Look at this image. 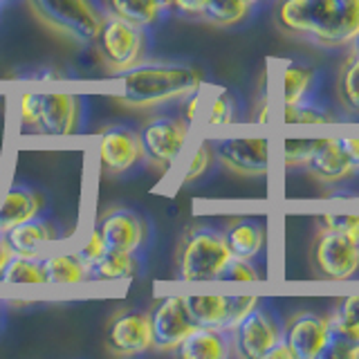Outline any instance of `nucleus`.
I'll use <instances>...</instances> for the list:
<instances>
[{
  "label": "nucleus",
  "instance_id": "f257e3e1",
  "mask_svg": "<svg viewBox=\"0 0 359 359\" xmlns=\"http://www.w3.org/2000/svg\"><path fill=\"white\" fill-rule=\"evenodd\" d=\"M205 74L198 67L173 61H142L121 74V90L115 101L130 110H157L200 93Z\"/></svg>",
  "mask_w": 359,
  "mask_h": 359
},
{
  "label": "nucleus",
  "instance_id": "f03ea898",
  "mask_svg": "<svg viewBox=\"0 0 359 359\" xmlns=\"http://www.w3.org/2000/svg\"><path fill=\"white\" fill-rule=\"evenodd\" d=\"M229 245L224 241L222 227L216 224H194L180 238L175 252L177 276L187 283L196 280H218L222 269L231 261Z\"/></svg>",
  "mask_w": 359,
  "mask_h": 359
},
{
  "label": "nucleus",
  "instance_id": "7ed1b4c3",
  "mask_svg": "<svg viewBox=\"0 0 359 359\" xmlns=\"http://www.w3.org/2000/svg\"><path fill=\"white\" fill-rule=\"evenodd\" d=\"M41 25L74 45H95L106 11L97 0H25Z\"/></svg>",
  "mask_w": 359,
  "mask_h": 359
},
{
  "label": "nucleus",
  "instance_id": "20e7f679",
  "mask_svg": "<svg viewBox=\"0 0 359 359\" xmlns=\"http://www.w3.org/2000/svg\"><path fill=\"white\" fill-rule=\"evenodd\" d=\"M18 119L22 130L65 137L81 130L83 101L72 93H22Z\"/></svg>",
  "mask_w": 359,
  "mask_h": 359
},
{
  "label": "nucleus",
  "instance_id": "39448f33",
  "mask_svg": "<svg viewBox=\"0 0 359 359\" xmlns=\"http://www.w3.org/2000/svg\"><path fill=\"white\" fill-rule=\"evenodd\" d=\"M97 50L106 72L121 76L149 59V34L115 14H106L97 36Z\"/></svg>",
  "mask_w": 359,
  "mask_h": 359
},
{
  "label": "nucleus",
  "instance_id": "423d86ee",
  "mask_svg": "<svg viewBox=\"0 0 359 359\" xmlns=\"http://www.w3.org/2000/svg\"><path fill=\"white\" fill-rule=\"evenodd\" d=\"M191 126L194 123L187 121L182 115H173V112H155V115L146 117L137 128L144 162H149L160 173L171 171L187 149Z\"/></svg>",
  "mask_w": 359,
  "mask_h": 359
},
{
  "label": "nucleus",
  "instance_id": "0eeeda50",
  "mask_svg": "<svg viewBox=\"0 0 359 359\" xmlns=\"http://www.w3.org/2000/svg\"><path fill=\"white\" fill-rule=\"evenodd\" d=\"M310 43L325 50L351 48L359 34V0H310Z\"/></svg>",
  "mask_w": 359,
  "mask_h": 359
},
{
  "label": "nucleus",
  "instance_id": "6e6552de",
  "mask_svg": "<svg viewBox=\"0 0 359 359\" xmlns=\"http://www.w3.org/2000/svg\"><path fill=\"white\" fill-rule=\"evenodd\" d=\"M283 321L285 319H280V314L261 299V303L247 312L229 332L231 355L243 359H265L276 344L283 341Z\"/></svg>",
  "mask_w": 359,
  "mask_h": 359
},
{
  "label": "nucleus",
  "instance_id": "1a4fd4ad",
  "mask_svg": "<svg viewBox=\"0 0 359 359\" xmlns=\"http://www.w3.org/2000/svg\"><path fill=\"white\" fill-rule=\"evenodd\" d=\"M310 265L323 280H348L359 274V238L319 229L310 247Z\"/></svg>",
  "mask_w": 359,
  "mask_h": 359
},
{
  "label": "nucleus",
  "instance_id": "9d476101",
  "mask_svg": "<svg viewBox=\"0 0 359 359\" xmlns=\"http://www.w3.org/2000/svg\"><path fill=\"white\" fill-rule=\"evenodd\" d=\"M283 341L292 359H323L330 355L334 330L328 314L299 310L283 321Z\"/></svg>",
  "mask_w": 359,
  "mask_h": 359
},
{
  "label": "nucleus",
  "instance_id": "9b49d317",
  "mask_svg": "<svg viewBox=\"0 0 359 359\" xmlns=\"http://www.w3.org/2000/svg\"><path fill=\"white\" fill-rule=\"evenodd\" d=\"M216 162L243 177H265L272 168V142L263 135L220 137L213 142Z\"/></svg>",
  "mask_w": 359,
  "mask_h": 359
},
{
  "label": "nucleus",
  "instance_id": "f8f14e48",
  "mask_svg": "<svg viewBox=\"0 0 359 359\" xmlns=\"http://www.w3.org/2000/svg\"><path fill=\"white\" fill-rule=\"evenodd\" d=\"M104 346L115 357H140L153 351L151 312L137 308L117 310L106 325Z\"/></svg>",
  "mask_w": 359,
  "mask_h": 359
},
{
  "label": "nucleus",
  "instance_id": "ddd939ff",
  "mask_svg": "<svg viewBox=\"0 0 359 359\" xmlns=\"http://www.w3.org/2000/svg\"><path fill=\"white\" fill-rule=\"evenodd\" d=\"M97 162L108 175H123L144 162L142 140L137 128L126 123H110L99 130L97 137Z\"/></svg>",
  "mask_w": 359,
  "mask_h": 359
},
{
  "label": "nucleus",
  "instance_id": "4468645a",
  "mask_svg": "<svg viewBox=\"0 0 359 359\" xmlns=\"http://www.w3.org/2000/svg\"><path fill=\"white\" fill-rule=\"evenodd\" d=\"M196 325L231 332L247 312H252L261 297H224V294H191L184 297Z\"/></svg>",
  "mask_w": 359,
  "mask_h": 359
},
{
  "label": "nucleus",
  "instance_id": "2eb2a0df",
  "mask_svg": "<svg viewBox=\"0 0 359 359\" xmlns=\"http://www.w3.org/2000/svg\"><path fill=\"white\" fill-rule=\"evenodd\" d=\"M153 351L162 355H175L177 346L196 328V321L187 308L184 297H164L151 310Z\"/></svg>",
  "mask_w": 359,
  "mask_h": 359
},
{
  "label": "nucleus",
  "instance_id": "dca6fc26",
  "mask_svg": "<svg viewBox=\"0 0 359 359\" xmlns=\"http://www.w3.org/2000/svg\"><path fill=\"white\" fill-rule=\"evenodd\" d=\"M97 227L101 236H104L106 250L115 252L142 254L151 238L149 222L144 220L142 213L128 207H112L104 211L97 220Z\"/></svg>",
  "mask_w": 359,
  "mask_h": 359
},
{
  "label": "nucleus",
  "instance_id": "f3484780",
  "mask_svg": "<svg viewBox=\"0 0 359 359\" xmlns=\"http://www.w3.org/2000/svg\"><path fill=\"white\" fill-rule=\"evenodd\" d=\"M45 211V196L27 184L14 182L0 196V233L18 227L20 222L41 216Z\"/></svg>",
  "mask_w": 359,
  "mask_h": 359
},
{
  "label": "nucleus",
  "instance_id": "a211bd4d",
  "mask_svg": "<svg viewBox=\"0 0 359 359\" xmlns=\"http://www.w3.org/2000/svg\"><path fill=\"white\" fill-rule=\"evenodd\" d=\"M222 233L233 258L258 261L265 254L267 227L263 220H258L254 216H233L222 227Z\"/></svg>",
  "mask_w": 359,
  "mask_h": 359
},
{
  "label": "nucleus",
  "instance_id": "6ab92c4d",
  "mask_svg": "<svg viewBox=\"0 0 359 359\" xmlns=\"http://www.w3.org/2000/svg\"><path fill=\"white\" fill-rule=\"evenodd\" d=\"M5 236L14 254L41 258L45 256L48 247H52L59 241V229H56V224L45 216H36L27 222H20L18 227L9 229Z\"/></svg>",
  "mask_w": 359,
  "mask_h": 359
},
{
  "label": "nucleus",
  "instance_id": "aec40b11",
  "mask_svg": "<svg viewBox=\"0 0 359 359\" xmlns=\"http://www.w3.org/2000/svg\"><path fill=\"white\" fill-rule=\"evenodd\" d=\"M306 171L321 184H339L344 180L355 175L353 166L346 160V155L339 149V144H337L334 135H328L325 142L314 151L310 162L306 164Z\"/></svg>",
  "mask_w": 359,
  "mask_h": 359
},
{
  "label": "nucleus",
  "instance_id": "412c9836",
  "mask_svg": "<svg viewBox=\"0 0 359 359\" xmlns=\"http://www.w3.org/2000/svg\"><path fill=\"white\" fill-rule=\"evenodd\" d=\"M317 86H319V72L308 63L299 61H287L283 63L278 72V95H280V106H294L303 104L312 97H317Z\"/></svg>",
  "mask_w": 359,
  "mask_h": 359
},
{
  "label": "nucleus",
  "instance_id": "4be33fe9",
  "mask_svg": "<svg viewBox=\"0 0 359 359\" xmlns=\"http://www.w3.org/2000/svg\"><path fill=\"white\" fill-rule=\"evenodd\" d=\"M142 254L106 250L95 263L88 265V283H115L142 274Z\"/></svg>",
  "mask_w": 359,
  "mask_h": 359
},
{
  "label": "nucleus",
  "instance_id": "5701e85b",
  "mask_svg": "<svg viewBox=\"0 0 359 359\" xmlns=\"http://www.w3.org/2000/svg\"><path fill=\"white\" fill-rule=\"evenodd\" d=\"M45 285L76 287L88 283V265L76 252H52L41 256Z\"/></svg>",
  "mask_w": 359,
  "mask_h": 359
},
{
  "label": "nucleus",
  "instance_id": "b1692460",
  "mask_svg": "<svg viewBox=\"0 0 359 359\" xmlns=\"http://www.w3.org/2000/svg\"><path fill=\"white\" fill-rule=\"evenodd\" d=\"M175 355L182 359H227L231 357L229 332L196 325L187 334V339L177 346Z\"/></svg>",
  "mask_w": 359,
  "mask_h": 359
},
{
  "label": "nucleus",
  "instance_id": "393cba45",
  "mask_svg": "<svg viewBox=\"0 0 359 359\" xmlns=\"http://www.w3.org/2000/svg\"><path fill=\"white\" fill-rule=\"evenodd\" d=\"M106 14H115L133 25L151 29L166 14L162 0H104Z\"/></svg>",
  "mask_w": 359,
  "mask_h": 359
},
{
  "label": "nucleus",
  "instance_id": "a878e982",
  "mask_svg": "<svg viewBox=\"0 0 359 359\" xmlns=\"http://www.w3.org/2000/svg\"><path fill=\"white\" fill-rule=\"evenodd\" d=\"M274 20L278 29L287 36L310 39L312 32V9L310 0H276Z\"/></svg>",
  "mask_w": 359,
  "mask_h": 359
},
{
  "label": "nucleus",
  "instance_id": "bb28decb",
  "mask_svg": "<svg viewBox=\"0 0 359 359\" xmlns=\"http://www.w3.org/2000/svg\"><path fill=\"white\" fill-rule=\"evenodd\" d=\"M337 97L344 112L359 117V54L351 48L337 74Z\"/></svg>",
  "mask_w": 359,
  "mask_h": 359
},
{
  "label": "nucleus",
  "instance_id": "cd10ccee",
  "mask_svg": "<svg viewBox=\"0 0 359 359\" xmlns=\"http://www.w3.org/2000/svg\"><path fill=\"white\" fill-rule=\"evenodd\" d=\"M280 121L285 126H328V123L339 121V117L334 115L332 108L319 104L317 97H312L303 104L280 106Z\"/></svg>",
  "mask_w": 359,
  "mask_h": 359
},
{
  "label": "nucleus",
  "instance_id": "c85d7f7f",
  "mask_svg": "<svg viewBox=\"0 0 359 359\" xmlns=\"http://www.w3.org/2000/svg\"><path fill=\"white\" fill-rule=\"evenodd\" d=\"M319 229L325 231H341L348 236L359 238V198L344 200L339 205H332L330 209H323L317 213Z\"/></svg>",
  "mask_w": 359,
  "mask_h": 359
},
{
  "label": "nucleus",
  "instance_id": "c756f323",
  "mask_svg": "<svg viewBox=\"0 0 359 359\" xmlns=\"http://www.w3.org/2000/svg\"><path fill=\"white\" fill-rule=\"evenodd\" d=\"M252 11L254 7L245 0H207L200 18L216 27H233L250 18Z\"/></svg>",
  "mask_w": 359,
  "mask_h": 359
},
{
  "label": "nucleus",
  "instance_id": "7c9ffc66",
  "mask_svg": "<svg viewBox=\"0 0 359 359\" xmlns=\"http://www.w3.org/2000/svg\"><path fill=\"white\" fill-rule=\"evenodd\" d=\"M328 317L337 339L348 344L359 341V294L339 299Z\"/></svg>",
  "mask_w": 359,
  "mask_h": 359
},
{
  "label": "nucleus",
  "instance_id": "2f4dec72",
  "mask_svg": "<svg viewBox=\"0 0 359 359\" xmlns=\"http://www.w3.org/2000/svg\"><path fill=\"white\" fill-rule=\"evenodd\" d=\"M0 283H5V285H45L41 258L11 254V258L3 269V274H0Z\"/></svg>",
  "mask_w": 359,
  "mask_h": 359
},
{
  "label": "nucleus",
  "instance_id": "473e14b6",
  "mask_svg": "<svg viewBox=\"0 0 359 359\" xmlns=\"http://www.w3.org/2000/svg\"><path fill=\"white\" fill-rule=\"evenodd\" d=\"M328 137V135H325ZM325 137H285L280 144V160L285 168H306L314 151L325 142Z\"/></svg>",
  "mask_w": 359,
  "mask_h": 359
},
{
  "label": "nucleus",
  "instance_id": "72a5a7b5",
  "mask_svg": "<svg viewBox=\"0 0 359 359\" xmlns=\"http://www.w3.org/2000/svg\"><path fill=\"white\" fill-rule=\"evenodd\" d=\"M213 164H216V151H213V142L202 140L194 149V153L189 155V160L184 162L182 175H180V182H182V184L198 182V180H202L211 171Z\"/></svg>",
  "mask_w": 359,
  "mask_h": 359
},
{
  "label": "nucleus",
  "instance_id": "f704fd0d",
  "mask_svg": "<svg viewBox=\"0 0 359 359\" xmlns=\"http://www.w3.org/2000/svg\"><path fill=\"white\" fill-rule=\"evenodd\" d=\"M236 121H238V104L229 90H220L218 95L211 97L209 106L205 108V123L209 128H222L231 126Z\"/></svg>",
  "mask_w": 359,
  "mask_h": 359
},
{
  "label": "nucleus",
  "instance_id": "c9c22d12",
  "mask_svg": "<svg viewBox=\"0 0 359 359\" xmlns=\"http://www.w3.org/2000/svg\"><path fill=\"white\" fill-rule=\"evenodd\" d=\"M261 267L256 261H245V258H231L227 267L222 269L218 280H236V283H252V280H261Z\"/></svg>",
  "mask_w": 359,
  "mask_h": 359
},
{
  "label": "nucleus",
  "instance_id": "e433bc0d",
  "mask_svg": "<svg viewBox=\"0 0 359 359\" xmlns=\"http://www.w3.org/2000/svg\"><path fill=\"white\" fill-rule=\"evenodd\" d=\"M106 252V243H104V236H101L99 227L95 224L93 229H90V233L86 236V241L81 243V247L76 250V254L83 258V263L90 265V263H95L97 258Z\"/></svg>",
  "mask_w": 359,
  "mask_h": 359
},
{
  "label": "nucleus",
  "instance_id": "4c0bfd02",
  "mask_svg": "<svg viewBox=\"0 0 359 359\" xmlns=\"http://www.w3.org/2000/svg\"><path fill=\"white\" fill-rule=\"evenodd\" d=\"M166 14H175L182 18H200L207 0H162Z\"/></svg>",
  "mask_w": 359,
  "mask_h": 359
},
{
  "label": "nucleus",
  "instance_id": "58836bf2",
  "mask_svg": "<svg viewBox=\"0 0 359 359\" xmlns=\"http://www.w3.org/2000/svg\"><path fill=\"white\" fill-rule=\"evenodd\" d=\"M337 144L344 151L346 160L351 162L355 175L359 173V133H348V135H334Z\"/></svg>",
  "mask_w": 359,
  "mask_h": 359
},
{
  "label": "nucleus",
  "instance_id": "ea45409f",
  "mask_svg": "<svg viewBox=\"0 0 359 359\" xmlns=\"http://www.w3.org/2000/svg\"><path fill=\"white\" fill-rule=\"evenodd\" d=\"M256 123H261V126H265V123L272 121V101H269L267 95L261 97V101L256 104V112H254V117H252Z\"/></svg>",
  "mask_w": 359,
  "mask_h": 359
},
{
  "label": "nucleus",
  "instance_id": "a19ab883",
  "mask_svg": "<svg viewBox=\"0 0 359 359\" xmlns=\"http://www.w3.org/2000/svg\"><path fill=\"white\" fill-rule=\"evenodd\" d=\"M182 101H184V112H182V117H184L187 121L194 123L196 117H198V112H200V106H202V95H200V93H194V95L187 97V99H182Z\"/></svg>",
  "mask_w": 359,
  "mask_h": 359
},
{
  "label": "nucleus",
  "instance_id": "79ce46f5",
  "mask_svg": "<svg viewBox=\"0 0 359 359\" xmlns=\"http://www.w3.org/2000/svg\"><path fill=\"white\" fill-rule=\"evenodd\" d=\"M11 247H9V243H7V236L5 233H0V274H3V269H5V265H7V261L11 258Z\"/></svg>",
  "mask_w": 359,
  "mask_h": 359
},
{
  "label": "nucleus",
  "instance_id": "37998d69",
  "mask_svg": "<svg viewBox=\"0 0 359 359\" xmlns=\"http://www.w3.org/2000/svg\"><path fill=\"white\" fill-rule=\"evenodd\" d=\"M265 359H292V353H290V348L285 346V341H280V344H276L272 351L267 353Z\"/></svg>",
  "mask_w": 359,
  "mask_h": 359
},
{
  "label": "nucleus",
  "instance_id": "c03bdc74",
  "mask_svg": "<svg viewBox=\"0 0 359 359\" xmlns=\"http://www.w3.org/2000/svg\"><path fill=\"white\" fill-rule=\"evenodd\" d=\"M351 48H353V50H355V52L359 54V34H357V39L353 41V45H351Z\"/></svg>",
  "mask_w": 359,
  "mask_h": 359
},
{
  "label": "nucleus",
  "instance_id": "a18cd8bd",
  "mask_svg": "<svg viewBox=\"0 0 359 359\" xmlns=\"http://www.w3.org/2000/svg\"><path fill=\"white\" fill-rule=\"evenodd\" d=\"M247 5H252V7H256V5H261V3H265V0H245Z\"/></svg>",
  "mask_w": 359,
  "mask_h": 359
},
{
  "label": "nucleus",
  "instance_id": "49530a36",
  "mask_svg": "<svg viewBox=\"0 0 359 359\" xmlns=\"http://www.w3.org/2000/svg\"><path fill=\"white\" fill-rule=\"evenodd\" d=\"M7 3H11V0H0V7H3V5H7Z\"/></svg>",
  "mask_w": 359,
  "mask_h": 359
}]
</instances>
